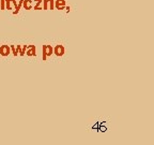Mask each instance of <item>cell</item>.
Here are the masks:
<instances>
[{
  "label": "cell",
  "instance_id": "obj_1",
  "mask_svg": "<svg viewBox=\"0 0 154 145\" xmlns=\"http://www.w3.org/2000/svg\"><path fill=\"white\" fill-rule=\"evenodd\" d=\"M42 51H43V60H46L48 56H52V54H54V47L49 44H44Z\"/></svg>",
  "mask_w": 154,
  "mask_h": 145
},
{
  "label": "cell",
  "instance_id": "obj_12",
  "mask_svg": "<svg viewBox=\"0 0 154 145\" xmlns=\"http://www.w3.org/2000/svg\"><path fill=\"white\" fill-rule=\"evenodd\" d=\"M6 9H7V10H12L11 0H6Z\"/></svg>",
  "mask_w": 154,
  "mask_h": 145
},
{
  "label": "cell",
  "instance_id": "obj_3",
  "mask_svg": "<svg viewBox=\"0 0 154 145\" xmlns=\"http://www.w3.org/2000/svg\"><path fill=\"white\" fill-rule=\"evenodd\" d=\"M43 10H54L55 1L54 0H43Z\"/></svg>",
  "mask_w": 154,
  "mask_h": 145
},
{
  "label": "cell",
  "instance_id": "obj_7",
  "mask_svg": "<svg viewBox=\"0 0 154 145\" xmlns=\"http://www.w3.org/2000/svg\"><path fill=\"white\" fill-rule=\"evenodd\" d=\"M27 56H37V50H35V46H31V47H29L28 50H27Z\"/></svg>",
  "mask_w": 154,
  "mask_h": 145
},
{
  "label": "cell",
  "instance_id": "obj_10",
  "mask_svg": "<svg viewBox=\"0 0 154 145\" xmlns=\"http://www.w3.org/2000/svg\"><path fill=\"white\" fill-rule=\"evenodd\" d=\"M10 48H11V53L14 55V56H17L18 55V50H17V48H16V46H15V45H10Z\"/></svg>",
  "mask_w": 154,
  "mask_h": 145
},
{
  "label": "cell",
  "instance_id": "obj_4",
  "mask_svg": "<svg viewBox=\"0 0 154 145\" xmlns=\"http://www.w3.org/2000/svg\"><path fill=\"white\" fill-rule=\"evenodd\" d=\"M11 53V48L9 45L7 44H2L1 46H0V55L1 56H9V54Z\"/></svg>",
  "mask_w": 154,
  "mask_h": 145
},
{
  "label": "cell",
  "instance_id": "obj_5",
  "mask_svg": "<svg viewBox=\"0 0 154 145\" xmlns=\"http://www.w3.org/2000/svg\"><path fill=\"white\" fill-rule=\"evenodd\" d=\"M66 7V3H65V0H56L55 1V9L57 10H64Z\"/></svg>",
  "mask_w": 154,
  "mask_h": 145
},
{
  "label": "cell",
  "instance_id": "obj_9",
  "mask_svg": "<svg viewBox=\"0 0 154 145\" xmlns=\"http://www.w3.org/2000/svg\"><path fill=\"white\" fill-rule=\"evenodd\" d=\"M22 7H23V0H19V2L17 3V6H16V8H15V11L13 12V14H14V15H16V14L19 12V10H20Z\"/></svg>",
  "mask_w": 154,
  "mask_h": 145
},
{
  "label": "cell",
  "instance_id": "obj_14",
  "mask_svg": "<svg viewBox=\"0 0 154 145\" xmlns=\"http://www.w3.org/2000/svg\"><path fill=\"white\" fill-rule=\"evenodd\" d=\"M11 3H12L15 8H16V6H17V1H16V0H11Z\"/></svg>",
  "mask_w": 154,
  "mask_h": 145
},
{
  "label": "cell",
  "instance_id": "obj_11",
  "mask_svg": "<svg viewBox=\"0 0 154 145\" xmlns=\"http://www.w3.org/2000/svg\"><path fill=\"white\" fill-rule=\"evenodd\" d=\"M34 1H37V4L34 6V10H43V8H41V4L43 2V0H34Z\"/></svg>",
  "mask_w": 154,
  "mask_h": 145
},
{
  "label": "cell",
  "instance_id": "obj_6",
  "mask_svg": "<svg viewBox=\"0 0 154 145\" xmlns=\"http://www.w3.org/2000/svg\"><path fill=\"white\" fill-rule=\"evenodd\" d=\"M23 7L25 10H32V0H23Z\"/></svg>",
  "mask_w": 154,
  "mask_h": 145
},
{
  "label": "cell",
  "instance_id": "obj_15",
  "mask_svg": "<svg viewBox=\"0 0 154 145\" xmlns=\"http://www.w3.org/2000/svg\"><path fill=\"white\" fill-rule=\"evenodd\" d=\"M65 9H66V12H70V7H65Z\"/></svg>",
  "mask_w": 154,
  "mask_h": 145
},
{
  "label": "cell",
  "instance_id": "obj_8",
  "mask_svg": "<svg viewBox=\"0 0 154 145\" xmlns=\"http://www.w3.org/2000/svg\"><path fill=\"white\" fill-rule=\"evenodd\" d=\"M31 46H33V45H32V44H31V45H26V44L23 45V46L20 47V50H19V55H20V56H24L25 53H26V50H28V48L31 47Z\"/></svg>",
  "mask_w": 154,
  "mask_h": 145
},
{
  "label": "cell",
  "instance_id": "obj_2",
  "mask_svg": "<svg viewBox=\"0 0 154 145\" xmlns=\"http://www.w3.org/2000/svg\"><path fill=\"white\" fill-rule=\"evenodd\" d=\"M65 53V50H64V46L63 45H61V44H58L54 47V54L58 57H61V56H63Z\"/></svg>",
  "mask_w": 154,
  "mask_h": 145
},
{
  "label": "cell",
  "instance_id": "obj_13",
  "mask_svg": "<svg viewBox=\"0 0 154 145\" xmlns=\"http://www.w3.org/2000/svg\"><path fill=\"white\" fill-rule=\"evenodd\" d=\"M0 10H6V0H0Z\"/></svg>",
  "mask_w": 154,
  "mask_h": 145
}]
</instances>
